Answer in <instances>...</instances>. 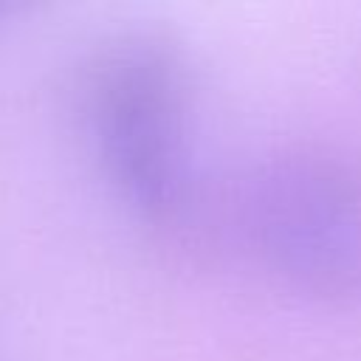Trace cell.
Returning <instances> with one entry per match:
<instances>
[{
	"mask_svg": "<svg viewBox=\"0 0 361 361\" xmlns=\"http://www.w3.org/2000/svg\"><path fill=\"white\" fill-rule=\"evenodd\" d=\"M237 220L257 259L299 293H361V161L324 144L282 147L243 183Z\"/></svg>",
	"mask_w": 361,
	"mask_h": 361,
	"instance_id": "obj_2",
	"label": "cell"
},
{
	"mask_svg": "<svg viewBox=\"0 0 361 361\" xmlns=\"http://www.w3.org/2000/svg\"><path fill=\"white\" fill-rule=\"evenodd\" d=\"M82 113L121 200L155 228H183L203 180L192 76L178 42L158 31L107 39L85 65Z\"/></svg>",
	"mask_w": 361,
	"mask_h": 361,
	"instance_id": "obj_1",
	"label": "cell"
}]
</instances>
